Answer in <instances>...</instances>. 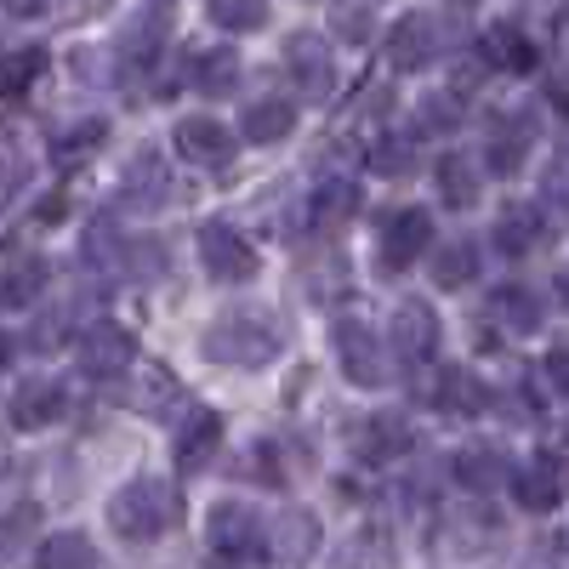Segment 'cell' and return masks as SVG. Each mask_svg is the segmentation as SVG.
Here are the masks:
<instances>
[{
  "mask_svg": "<svg viewBox=\"0 0 569 569\" xmlns=\"http://www.w3.org/2000/svg\"><path fill=\"white\" fill-rule=\"evenodd\" d=\"M512 496L525 512H552L563 501V461L558 456H536L512 472Z\"/></svg>",
  "mask_w": 569,
  "mask_h": 569,
  "instance_id": "cell-10",
  "label": "cell"
},
{
  "mask_svg": "<svg viewBox=\"0 0 569 569\" xmlns=\"http://www.w3.org/2000/svg\"><path fill=\"white\" fill-rule=\"evenodd\" d=\"M365 166L382 171V177H405L416 166V137H382V142H370Z\"/></svg>",
  "mask_w": 569,
  "mask_h": 569,
  "instance_id": "cell-33",
  "label": "cell"
},
{
  "mask_svg": "<svg viewBox=\"0 0 569 569\" xmlns=\"http://www.w3.org/2000/svg\"><path fill=\"white\" fill-rule=\"evenodd\" d=\"M507 479V461L496 456V450H479V445H472V450H461L456 456V485H467V490H496Z\"/></svg>",
  "mask_w": 569,
  "mask_h": 569,
  "instance_id": "cell-26",
  "label": "cell"
},
{
  "mask_svg": "<svg viewBox=\"0 0 569 569\" xmlns=\"http://www.w3.org/2000/svg\"><path fill=\"white\" fill-rule=\"evenodd\" d=\"M103 131H109L103 120H80V126H69V131L58 137V160H63V166H74L80 154H91V149H98V142H103Z\"/></svg>",
  "mask_w": 569,
  "mask_h": 569,
  "instance_id": "cell-38",
  "label": "cell"
},
{
  "mask_svg": "<svg viewBox=\"0 0 569 569\" xmlns=\"http://www.w3.org/2000/svg\"><path fill=\"white\" fill-rule=\"evenodd\" d=\"M240 131H246V142H284V137L297 131L291 98H257V103L240 114Z\"/></svg>",
  "mask_w": 569,
  "mask_h": 569,
  "instance_id": "cell-19",
  "label": "cell"
},
{
  "mask_svg": "<svg viewBox=\"0 0 569 569\" xmlns=\"http://www.w3.org/2000/svg\"><path fill=\"white\" fill-rule=\"evenodd\" d=\"M388 342H393V353L410 370H421L427 359L439 353V319H433V308H427V302H399L393 325H388Z\"/></svg>",
  "mask_w": 569,
  "mask_h": 569,
  "instance_id": "cell-7",
  "label": "cell"
},
{
  "mask_svg": "<svg viewBox=\"0 0 569 569\" xmlns=\"http://www.w3.org/2000/svg\"><path fill=\"white\" fill-rule=\"evenodd\" d=\"M188 80H194L200 91H211V98H222V91L240 80V58H233V52H194V69H188Z\"/></svg>",
  "mask_w": 569,
  "mask_h": 569,
  "instance_id": "cell-28",
  "label": "cell"
},
{
  "mask_svg": "<svg viewBox=\"0 0 569 569\" xmlns=\"http://www.w3.org/2000/svg\"><path fill=\"white\" fill-rule=\"evenodd\" d=\"M525 154H530V126L525 120H501L496 131H490V171H501V177H512L518 166H525Z\"/></svg>",
  "mask_w": 569,
  "mask_h": 569,
  "instance_id": "cell-24",
  "label": "cell"
},
{
  "mask_svg": "<svg viewBox=\"0 0 569 569\" xmlns=\"http://www.w3.org/2000/svg\"><path fill=\"white\" fill-rule=\"evenodd\" d=\"M439 194H445V206H472V166L461 160V154H445L439 160Z\"/></svg>",
  "mask_w": 569,
  "mask_h": 569,
  "instance_id": "cell-36",
  "label": "cell"
},
{
  "mask_svg": "<svg viewBox=\"0 0 569 569\" xmlns=\"http://www.w3.org/2000/svg\"><path fill=\"white\" fill-rule=\"evenodd\" d=\"M200 262H206V273L222 279V284H246V279L257 273L251 240H246L240 228H228V222H206V228H200Z\"/></svg>",
  "mask_w": 569,
  "mask_h": 569,
  "instance_id": "cell-5",
  "label": "cell"
},
{
  "mask_svg": "<svg viewBox=\"0 0 569 569\" xmlns=\"http://www.w3.org/2000/svg\"><path fill=\"white\" fill-rule=\"evenodd\" d=\"M439 405H445V410H456V416L485 410V388H479V376H472V370H445V382H439Z\"/></svg>",
  "mask_w": 569,
  "mask_h": 569,
  "instance_id": "cell-32",
  "label": "cell"
},
{
  "mask_svg": "<svg viewBox=\"0 0 569 569\" xmlns=\"http://www.w3.org/2000/svg\"><path fill=\"white\" fill-rule=\"evenodd\" d=\"M279 348H284V330H279V319L262 313V308L222 313V319L206 330V359L233 365V370H257V365H268Z\"/></svg>",
  "mask_w": 569,
  "mask_h": 569,
  "instance_id": "cell-1",
  "label": "cell"
},
{
  "mask_svg": "<svg viewBox=\"0 0 569 569\" xmlns=\"http://www.w3.org/2000/svg\"><path fill=\"white\" fill-rule=\"evenodd\" d=\"M217 445H222V416L217 410H188L182 416V427H177V467L182 472H200L211 456H217Z\"/></svg>",
  "mask_w": 569,
  "mask_h": 569,
  "instance_id": "cell-14",
  "label": "cell"
},
{
  "mask_svg": "<svg viewBox=\"0 0 569 569\" xmlns=\"http://www.w3.org/2000/svg\"><path fill=\"white\" fill-rule=\"evenodd\" d=\"M46 7H52V0H7V12H12V18H40Z\"/></svg>",
  "mask_w": 569,
  "mask_h": 569,
  "instance_id": "cell-44",
  "label": "cell"
},
{
  "mask_svg": "<svg viewBox=\"0 0 569 569\" xmlns=\"http://www.w3.org/2000/svg\"><path fill=\"white\" fill-rule=\"evenodd\" d=\"M427 233H433V217L421 206H405L382 222V262L388 268H410L421 251H427Z\"/></svg>",
  "mask_w": 569,
  "mask_h": 569,
  "instance_id": "cell-11",
  "label": "cell"
},
{
  "mask_svg": "<svg viewBox=\"0 0 569 569\" xmlns=\"http://www.w3.org/2000/svg\"><path fill=\"white\" fill-rule=\"evenodd\" d=\"M171 142H177V154H182L188 166H222V160L233 154L228 131H222L211 114H188V120H177Z\"/></svg>",
  "mask_w": 569,
  "mask_h": 569,
  "instance_id": "cell-13",
  "label": "cell"
},
{
  "mask_svg": "<svg viewBox=\"0 0 569 569\" xmlns=\"http://www.w3.org/2000/svg\"><path fill=\"white\" fill-rule=\"evenodd\" d=\"M490 313L507 325V330H536L541 325V302L530 291H518V284H507V291L490 297Z\"/></svg>",
  "mask_w": 569,
  "mask_h": 569,
  "instance_id": "cell-29",
  "label": "cell"
},
{
  "mask_svg": "<svg viewBox=\"0 0 569 569\" xmlns=\"http://www.w3.org/2000/svg\"><path fill=\"white\" fill-rule=\"evenodd\" d=\"M211 23L228 34H251L268 23V0H211Z\"/></svg>",
  "mask_w": 569,
  "mask_h": 569,
  "instance_id": "cell-31",
  "label": "cell"
},
{
  "mask_svg": "<svg viewBox=\"0 0 569 569\" xmlns=\"http://www.w3.org/2000/svg\"><path fill=\"white\" fill-rule=\"evenodd\" d=\"M547 200H552L558 211H569V149H558L552 166H547Z\"/></svg>",
  "mask_w": 569,
  "mask_h": 569,
  "instance_id": "cell-40",
  "label": "cell"
},
{
  "mask_svg": "<svg viewBox=\"0 0 569 569\" xmlns=\"http://www.w3.org/2000/svg\"><path fill=\"white\" fill-rule=\"evenodd\" d=\"M450 120H456L450 98H427V103H421V126H450Z\"/></svg>",
  "mask_w": 569,
  "mask_h": 569,
  "instance_id": "cell-42",
  "label": "cell"
},
{
  "mask_svg": "<svg viewBox=\"0 0 569 569\" xmlns=\"http://www.w3.org/2000/svg\"><path fill=\"white\" fill-rule=\"evenodd\" d=\"M330 342H337V359H342V376H348V382H359V388H382V382H388V359H382V342H376L370 325L337 319Z\"/></svg>",
  "mask_w": 569,
  "mask_h": 569,
  "instance_id": "cell-4",
  "label": "cell"
},
{
  "mask_svg": "<svg viewBox=\"0 0 569 569\" xmlns=\"http://www.w3.org/2000/svg\"><path fill=\"white\" fill-rule=\"evenodd\" d=\"M342 291H348V262L337 251H325V273H319V262H308V297L313 302H337Z\"/></svg>",
  "mask_w": 569,
  "mask_h": 569,
  "instance_id": "cell-35",
  "label": "cell"
},
{
  "mask_svg": "<svg viewBox=\"0 0 569 569\" xmlns=\"http://www.w3.org/2000/svg\"><path fill=\"white\" fill-rule=\"evenodd\" d=\"M337 563L342 569H399V547H393V536L382 525H365V530L348 536V547L337 552Z\"/></svg>",
  "mask_w": 569,
  "mask_h": 569,
  "instance_id": "cell-17",
  "label": "cell"
},
{
  "mask_svg": "<svg viewBox=\"0 0 569 569\" xmlns=\"http://www.w3.org/2000/svg\"><path fill=\"white\" fill-rule=\"evenodd\" d=\"M34 569H98V552H91L86 536L63 530V536H46V541H40Z\"/></svg>",
  "mask_w": 569,
  "mask_h": 569,
  "instance_id": "cell-22",
  "label": "cell"
},
{
  "mask_svg": "<svg viewBox=\"0 0 569 569\" xmlns=\"http://www.w3.org/2000/svg\"><path fill=\"white\" fill-rule=\"evenodd\" d=\"M131 359H137V342H131L126 325L98 319V325H91L86 337H80V370L98 376V382H109V376H126Z\"/></svg>",
  "mask_w": 569,
  "mask_h": 569,
  "instance_id": "cell-6",
  "label": "cell"
},
{
  "mask_svg": "<svg viewBox=\"0 0 569 569\" xmlns=\"http://www.w3.org/2000/svg\"><path fill=\"white\" fill-rule=\"evenodd\" d=\"M439 52H445V23H439L433 12H410V18H399L393 34H388L393 69H421V63H433Z\"/></svg>",
  "mask_w": 569,
  "mask_h": 569,
  "instance_id": "cell-8",
  "label": "cell"
},
{
  "mask_svg": "<svg viewBox=\"0 0 569 569\" xmlns=\"http://www.w3.org/2000/svg\"><path fill=\"white\" fill-rule=\"evenodd\" d=\"M80 251H86V262H98V268H114L126 246H120V233H114V222H109V217H98V222L86 228V246H80Z\"/></svg>",
  "mask_w": 569,
  "mask_h": 569,
  "instance_id": "cell-37",
  "label": "cell"
},
{
  "mask_svg": "<svg viewBox=\"0 0 569 569\" xmlns=\"http://www.w3.org/2000/svg\"><path fill=\"white\" fill-rule=\"evenodd\" d=\"M433 279L445 284V291H456V284H467V279H479V246H472V240L439 246L433 251Z\"/></svg>",
  "mask_w": 569,
  "mask_h": 569,
  "instance_id": "cell-25",
  "label": "cell"
},
{
  "mask_svg": "<svg viewBox=\"0 0 569 569\" xmlns=\"http://www.w3.org/2000/svg\"><path fill=\"white\" fill-rule=\"evenodd\" d=\"M40 69H46V46H18L12 63H7V98H12V103L29 98V86H34Z\"/></svg>",
  "mask_w": 569,
  "mask_h": 569,
  "instance_id": "cell-34",
  "label": "cell"
},
{
  "mask_svg": "<svg viewBox=\"0 0 569 569\" xmlns=\"http://www.w3.org/2000/svg\"><path fill=\"white\" fill-rule=\"evenodd\" d=\"M405 450H410V427H405L399 410H382V416H370V421L359 427V456H365V461H393V456H405Z\"/></svg>",
  "mask_w": 569,
  "mask_h": 569,
  "instance_id": "cell-18",
  "label": "cell"
},
{
  "mask_svg": "<svg viewBox=\"0 0 569 569\" xmlns=\"http://www.w3.org/2000/svg\"><path fill=\"white\" fill-rule=\"evenodd\" d=\"M541 370H547V382H552V388H563V393H569V353H552Z\"/></svg>",
  "mask_w": 569,
  "mask_h": 569,
  "instance_id": "cell-43",
  "label": "cell"
},
{
  "mask_svg": "<svg viewBox=\"0 0 569 569\" xmlns=\"http://www.w3.org/2000/svg\"><path fill=\"white\" fill-rule=\"evenodd\" d=\"M284 69H291L297 91L302 98H330V86H337V63H330L325 40L319 34H291V46H284Z\"/></svg>",
  "mask_w": 569,
  "mask_h": 569,
  "instance_id": "cell-9",
  "label": "cell"
},
{
  "mask_svg": "<svg viewBox=\"0 0 569 569\" xmlns=\"http://www.w3.org/2000/svg\"><path fill=\"white\" fill-rule=\"evenodd\" d=\"M353 211H359V188H353L348 177H330V182L313 188V217H319V222H342V217H353Z\"/></svg>",
  "mask_w": 569,
  "mask_h": 569,
  "instance_id": "cell-30",
  "label": "cell"
},
{
  "mask_svg": "<svg viewBox=\"0 0 569 569\" xmlns=\"http://www.w3.org/2000/svg\"><path fill=\"white\" fill-rule=\"evenodd\" d=\"M330 29H337L342 40H353V46H365L370 40V7H337V12H330Z\"/></svg>",
  "mask_w": 569,
  "mask_h": 569,
  "instance_id": "cell-39",
  "label": "cell"
},
{
  "mask_svg": "<svg viewBox=\"0 0 569 569\" xmlns=\"http://www.w3.org/2000/svg\"><path fill=\"white\" fill-rule=\"evenodd\" d=\"M206 541L217 558L228 563H251L262 547H268V530H262V518L246 507V501H217L211 507V525H206Z\"/></svg>",
  "mask_w": 569,
  "mask_h": 569,
  "instance_id": "cell-3",
  "label": "cell"
},
{
  "mask_svg": "<svg viewBox=\"0 0 569 569\" xmlns=\"http://www.w3.org/2000/svg\"><path fill=\"white\" fill-rule=\"evenodd\" d=\"M536 240H541V211H536V206H507V211L496 217V246H501L507 257H525Z\"/></svg>",
  "mask_w": 569,
  "mask_h": 569,
  "instance_id": "cell-21",
  "label": "cell"
},
{
  "mask_svg": "<svg viewBox=\"0 0 569 569\" xmlns=\"http://www.w3.org/2000/svg\"><path fill=\"white\" fill-rule=\"evenodd\" d=\"M160 40H166V12L154 7V12H142V18L126 23V34H120V58H126V63H154Z\"/></svg>",
  "mask_w": 569,
  "mask_h": 569,
  "instance_id": "cell-23",
  "label": "cell"
},
{
  "mask_svg": "<svg viewBox=\"0 0 569 569\" xmlns=\"http://www.w3.org/2000/svg\"><path fill=\"white\" fill-rule=\"evenodd\" d=\"M563 297H569V273H563Z\"/></svg>",
  "mask_w": 569,
  "mask_h": 569,
  "instance_id": "cell-45",
  "label": "cell"
},
{
  "mask_svg": "<svg viewBox=\"0 0 569 569\" xmlns=\"http://www.w3.org/2000/svg\"><path fill=\"white\" fill-rule=\"evenodd\" d=\"M7 416H12L18 433H34V427L58 421V416H63V382H52V376H34V382H18V388H12Z\"/></svg>",
  "mask_w": 569,
  "mask_h": 569,
  "instance_id": "cell-12",
  "label": "cell"
},
{
  "mask_svg": "<svg viewBox=\"0 0 569 569\" xmlns=\"http://www.w3.org/2000/svg\"><path fill=\"white\" fill-rule=\"evenodd\" d=\"M40 291H46V257L18 251V257L7 262V284H0V302H7V308H29Z\"/></svg>",
  "mask_w": 569,
  "mask_h": 569,
  "instance_id": "cell-20",
  "label": "cell"
},
{
  "mask_svg": "<svg viewBox=\"0 0 569 569\" xmlns=\"http://www.w3.org/2000/svg\"><path fill=\"white\" fill-rule=\"evenodd\" d=\"M268 552L279 563H308L319 552V525H313V512L291 507V512H279L273 518V530H268Z\"/></svg>",
  "mask_w": 569,
  "mask_h": 569,
  "instance_id": "cell-15",
  "label": "cell"
},
{
  "mask_svg": "<svg viewBox=\"0 0 569 569\" xmlns=\"http://www.w3.org/2000/svg\"><path fill=\"white\" fill-rule=\"evenodd\" d=\"M485 63H501V69H530L536 63V46L518 34L512 23H501V29H490L485 34Z\"/></svg>",
  "mask_w": 569,
  "mask_h": 569,
  "instance_id": "cell-27",
  "label": "cell"
},
{
  "mask_svg": "<svg viewBox=\"0 0 569 569\" xmlns=\"http://www.w3.org/2000/svg\"><path fill=\"white\" fill-rule=\"evenodd\" d=\"M166 200H171V177H166L160 154H137V160L126 166V206H137V211H160Z\"/></svg>",
  "mask_w": 569,
  "mask_h": 569,
  "instance_id": "cell-16",
  "label": "cell"
},
{
  "mask_svg": "<svg viewBox=\"0 0 569 569\" xmlns=\"http://www.w3.org/2000/svg\"><path fill=\"white\" fill-rule=\"evenodd\" d=\"M547 103H552L558 114H569V63L547 74Z\"/></svg>",
  "mask_w": 569,
  "mask_h": 569,
  "instance_id": "cell-41",
  "label": "cell"
},
{
  "mask_svg": "<svg viewBox=\"0 0 569 569\" xmlns=\"http://www.w3.org/2000/svg\"><path fill=\"white\" fill-rule=\"evenodd\" d=\"M171 518H177V496L160 479H131L109 501V525L120 541H160L171 530Z\"/></svg>",
  "mask_w": 569,
  "mask_h": 569,
  "instance_id": "cell-2",
  "label": "cell"
}]
</instances>
